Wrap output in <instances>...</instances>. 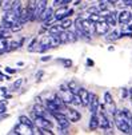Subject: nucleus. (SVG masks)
<instances>
[{
    "mask_svg": "<svg viewBox=\"0 0 132 135\" xmlns=\"http://www.w3.org/2000/svg\"><path fill=\"white\" fill-rule=\"evenodd\" d=\"M19 122L23 123V124H26V126H29V127H35L33 120H31L27 115H20V117H19Z\"/></svg>",
    "mask_w": 132,
    "mask_h": 135,
    "instance_id": "nucleus-19",
    "label": "nucleus"
},
{
    "mask_svg": "<svg viewBox=\"0 0 132 135\" xmlns=\"http://www.w3.org/2000/svg\"><path fill=\"white\" fill-rule=\"evenodd\" d=\"M71 104H72V106H82V100H80V96L78 95V92H73Z\"/></svg>",
    "mask_w": 132,
    "mask_h": 135,
    "instance_id": "nucleus-23",
    "label": "nucleus"
},
{
    "mask_svg": "<svg viewBox=\"0 0 132 135\" xmlns=\"http://www.w3.org/2000/svg\"><path fill=\"white\" fill-rule=\"evenodd\" d=\"M59 62H60V63H63V66H64L65 68L72 67V60H71V59H60Z\"/></svg>",
    "mask_w": 132,
    "mask_h": 135,
    "instance_id": "nucleus-29",
    "label": "nucleus"
},
{
    "mask_svg": "<svg viewBox=\"0 0 132 135\" xmlns=\"http://www.w3.org/2000/svg\"><path fill=\"white\" fill-rule=\"evenodd\" d=\"M24 43V39L22 40H11L8 42V48H7V52H12V51H16L17 48H20V46Z\"/></svg>",
    "mask_w": 132,
    "mask_h": 135,
    "instance_id": "nucleus-14",
    "label": "nucleus"
},
{
    "mask_svg": "<svg viewBox=\"0 0 132 135\" xmlns=\"http://www.w3.org/2000/svg\"><path fill=\"white\" fill-rule=\"evenodd\" d=\"M131 13L132 12H129L127 9L120 11L118 13V23H120V24H128L131 22Z\"/></svg>",
    "mask_w": 132,
    "mask_h": 135,
    "instance_id": "nucleus-11",
    "label": "nucleus"
},
{
    "mask_svg": "<svg viewBox=\"0 0 132 135\" xmlns=\"http://www.w3.org/2000/svg\"><path fill=\"white\" fill-rule=\"evenodd\" d=\"M7 110V100H0V114H4Z\"/></svg>",
    "mask_w": 132,
    "mask_h": 135,
    "instance_id": "nucleus-30",
    "label": "nucleus"
},
{
    "mask_svg": "<svg viewBox=\"0 0 132 135\" xmlns=\"http://www.w3.org/2000/svg\"><path fill=\"white\" fill-rule=\"evenodd\" d=\"M36 0H29L28 2V6L26 8L27 13H28V19L29 22H35V11H36Z\"/></svg>",
    "mask_w": 132,
    "mask_h": 135,
    "instance_id": "nucleus-12",
    "label": "nucleus"
},
{
    "mask_svg": "<svg viewBox=\"0 0 132 135\" xmlns=\"http://www.w3.org/2000/svg\"><path fill=\"white\" fill-rule=\"evenodd\" d=\"M121 96H123V99H127V98H128V96H129L128 88H123V90H121Z\"/></svg>",
    "mask_w": 132,
    "mask_h": 135,
    "instance_id": "nucleus-31",
    "label": "nucleus"
},
{
    "mask_svg": "<svg viewBox=\"0 0 132 135\" xmlns=\"http://www.w3.org/2000/svg\"><path fill=\"white\" fill-rule=\"evenodd\" d=\"M65 35H67L68 43H75V42L79 39V36H78L76 32H72V31H68V30H65Z\"/></svg>",
    "mask_w": 132,
    "mask_h": 135,
    "instance_id": "nucleus-18",
    "label": "nucleus"
},
{
    "mask_svg": "<svg viewBox=\"0 0 132 135\" xmlns=\"http://www.w3.org/2000/svg\"><path fill=\"white\" fill-rule=\"evenodd\" d=\"M82 24H83L84 31H85L89 36L95 35V23H93L92 20H89V19H82Z\"/></svg>",
    "mask_w": 132,
    "mask_h": 135,
    "instance_id": "nucleus-10",
    "label": "nucleus"
},
{
    "mask_svg": "<svg viewBox=\"0 0 132 135\" xmlns=\"http://www.w3.org/2000/svg\"><path fill=\"white\" fill-rule=\"evenodd\" d=\"M99 127V120H98V114L96 112H92L91 115V119H89V130L95 131Z\"/></svg>",
    "mask_w": 132,
    "mask_h": 135,
    "instance_id": "nucleus-15",
    "label": "nucleus"
},
{
    "mask_svg": "<svg viewBox=\"0 0 132 135\" xmlns=\"http://www.w3.org/2000/svg\"><path fill=\"white\" fill-rule=\"evenodd\" d=\"M33 124L35 127H45V128H51L52 127V122L44 117H37V115H35V120H33Z\"/></svg>",
    "mask_w": 132,
    "mask_h": 135,
    "instance_id": "nucleus-6",
    "label": "nucleus"
},
{
    "mask_svg": "<svg viewBox=\"0 0 132 135\" xmlns=\"http://www.w3.org/2000/svg\"><path fill=\"white\" fill-rule=\"evenodd\" d=\"M109 32V26L105 20H100L95 23V35H107Z\"/></svg>",
    "mask_w": 132,
    "mask_h": 135,
    "instance_id": "nucleus-4",
    "label": "nucleus"
},
{
    "mask_svg": "<svg viewBox=\"0 0 132 135\" xmlns=\"http://www.w3.org/2000/svg\"><path fill=\"white\" fill-rule=\"evenodd\" d=\"M80 3V0H75V4H79Z\"/></svg>",
    "mask_w": 132,
    "mask_h": 135,
    "instance_id": "nucleus-43",
    "label": "nucleus"
},
{
    "mask_svg": "<svg viewBox=\"0 0 132 135\" xmlns=\"http://www.w3.org/2000/svg\"><path fill=\"white\" fill-rule=\"evenodd\" d=\"M65 13H67V9H65V7L63 6L62 8H59L58 11H56L53 15H55V17L58 19V20H60V19H63V17H67V16H65Z\"/></svg>",
    "mask_w": 132,
    "mask_h": 135,
    "instance_id": "nucleus-20",
    "label": "nucleus"
},
{
    "mask_svg": "<svg viewBox=\"0 0 132 135\" xmlns=\"http://www.w3.org/2000/svg\"><path fill=\"white\" fill-rule=\"evenodd\" d=\"M59 26L63 28V30H68L71 26H72V20L69 17H63L59 20Z\"/></svg>",
    "mask_w": 132,
    "mask_h": 135,
    "instance_id": "nucleus-17",
    "label": "nucleus"
},
{
    "mask_svg": "<svg viewBox=\"0 0 132 135\" xmlns=\"http://www.w3.org/2000/svg\"><path fill=\"white\" fill-rule=\"evenodd\" d=\"M78 95L80 96V100H82V106L84 107H88V103H89V91H87L85 88L83 87H79L76 90Z\"/></svg>",
    "mask_w": 132,
    "mask_h": 135,
    "instance_id": "nucleus-9",
    "label": "nucleus"
},
{
    "mask_svg": "<svg viewBox=\"0 0 132 135\" xmlns=\"http://www.w3.org/2000/svg\"><path fill=\"white\" fill-rule=\"evenodd\" d=\"M7 48H8V42L4 37H0V55H3L4 52H7Z\"/></svg>",
    "mask_w": 132,
    "mask_h": 135,
    "instance_id": "nucleus-21",
    "label": "nucleus"
},
{
    "mask_svg": "<svg viewBox=\"0 0 132 135\" xmlns=\"http://www.w3.org/2000/svg\"><path fill=\"white\" fill-rule=\"evenodd\" d=\"M22 84H23V79H17L13 84H12V91H16V90H19V88H20L22 87Z\"/></svg>",
    "mask_w": 132,
    "mask_h": 135,
    "instance_id": "nucleus-27",
    "label": "nucleus"
},
{
    "mask_svg": "<svg viewBox=\"0 0 132 135\" xmlns=\"http://www.w3.org/2000/svg\"><path fill=\"white\" fill-rule=\"evenodd\" d=\"M118 13L119 12H116V11H112V12H107L105 15H104V20L107 22V24L109 26V27H115L116 24H118Z\"/></svg>",
    "mask_w": 132,
    "mask_h": 135,
    "instance_id": "nucleus-8",
    "label": "nucleus"
},
{
    "mask_svg": "<svg viewBox=\"0 0 132 135\" xmlns=\"http://www.w3.org/2000/svg\"><path fill=\"white\" fill-rule=\"evenodd\" d=\"M87 64H88V66H93V62H92L91 59H87Z\"/></svg>",
    "mask_w": 132,
    "mask_h": 135,
    "instance_id": "nucleus-37",
    "label": "nucleus"
},
{
    "mask_svg": "<svg viewBox=\"0 0 132 135\" xmlns=\"http://www.w3.org/2000/svg\"><path fill=\"white\" fill-rule=\"evenodd\" d=\"M100 11H99V8L98 7H91V8H88V13H99Z\"/></svg>",
    "mask_w": 132,
    "mask_h": 135,
    "instance_id": "nucleus-32",
    "label": "nucleus"
},
{
    "mask_svg": "<svg viewBox=\"0 0 132 135\" xmlns=\"http://www.w3.org/2000/svg\"><path fill=\"white\" fill-rule=\"evenodd\" d=\"M11 4H12V0H2V9L4 11L11 9Z\"/></svg>",
    "mask_w": 132,
    "mask_h": 135,
    "instance_id": "nucleus-25",
    "label": "nucleus"
},
{
    "mask_svg": "<svg viewBox=\"0 0 132 135\" xmlns=\"http://www.w3.org/2000/svg\"><path fill=\"white\" fill-rule=\"evenodd\" d=\"M107 39H108V40H116V39H119V32H118V31L111 32V33L107 36Z\"/></svg>",
    "mask_w": 132,
    "mask_h": 135,
    "instance_id": "nucleus-28",
    "label": "nucleus"
},
{
    "mask_svg": "<svg viewBox=\"0 0 132 135\" xmlns=\"http://www.w3.org/2000/svg\"><path fill=\"white\" fill-rule=\"evenodd\" d=\"M3 79H4V76H3V75H2V74H0V82H2V80H3Z\"/></svg>",
    "mask_w": 132,
    "mask_h": 135,
    "instance_id": "nucleus-40",
    "label": "nucleus"
},
{
    "mask_svg": "<svg viewBox=\"0 0 132 135\" xmlns=\"http://www.w3.org/2000/svg\"><path fill=\"white\" fill-rule=\"evenodd\" d=\"M6 71H7L8 74H15V72H16V70H13V68H9V67H7V68H6Z\"/></svg>",
    "mask_w": 132,
    "mask_h": 135,
    "instance_id": "nucleus-34",
    "label": "nucleus"
},
{
    "mask_svg": "<svg viewBox=\"0 0 132 135\" xmlns=\"http://www.w3.org/2000/svg\"><path fill=\"white\" fill-rule=\"evenodd\" d=\"M0 37H4V39H8V37H11V30L4 28V27L0 26Z\"/></svg>",
    "mask_w": 132,
    "mask_h": 135,
    "instance_id": "nucleus-22",
    "label": "nucleus"
},
{
    "mask_svg": "<svg viewBox=\"0 0 132 135\" xmlns=\"http://www.w3.org/2000/svg\"><path fill=\"white\" fill-rule=\"evenodd\" d=\"M51 16H53V9L51 8V7H47L45 9H44V12L40 15V17L37 19V20H40V22H44V20H47V19H49Z\"/></svg>",
    "mask_w": 132,
    "mask_h": 135,
    "instance_id": "nucleus-16",
    "label": "nucleus"
},
{
    "mask_svg": "<svg viewBox=\"0 0 132 135\" xmlns=\"http://www.w3.org/2000/svg\"><path fill=\"white\" fill-rule=\"evenodd\" d=\"M51 60V56H42V62H48Z\"/></svg>",
    "mask_w": 132,
    "mask_h": 135,
    "instance_id": "nucleus-35",
    "label": "nucleus"
},
{
    "mask_svg": "<svg viewBox=\"0 0 132 135\" xmlns=\"http://www.w3.org/2000/svg\"><path fill=\"white\" fill-rule=\"evenodd\" d=\"M47 3L48 0H39V2L36 3V11H35V20L40 17V15L44 12V9L47 8Z\"/></svg>",
    "mask_w": 132,
    "mask_h": 135,
    "instance_id": "nucleus-13",
    "label": "nucleus"
},
{
    "mask_svg": "<svg viewBox=\"0 0 132 135\" xmlns=\"http://www.w3.org/2000/svg\"><path fill=\"white\" fill-rule=\"evenodd\" d=\"M52 117L56 119L59 127H62V128H68V126H69L71 122L68 120V118L65 117L64 112H55V114H52Z\"/></svg>",
    "mask_w": 132,
    "mask_h": 135,
    "instance_id": "nucleus-3",
    "label": "nucleus"
},
{
    "mask_svg": "<svg viewBox=\"0 0 132 135\" xmlns=\"http://www.w3.org/2000/svg\"><path fill=\"white\" fill-rule=\"evenodd\" d=\"M128 92H129V98H131V102H132V87L128 90Z\"/></svg>",
    "mask_w": 132,
    "mask_h": 135,
    "instance_id": "nucleus-38",
    "label": "nucleus"
},
{
    "mask_svg": "<svg viewBox=\"0 0 132 135\" xmlns=\"http://www.w3.org/2000/svg\"><path fill=\"white\" fill-rule=\"evenodd\" d=\"M128 30H129V31H132V24H129V26H128Z\"/></svg>",
    "mask_w": 132,
    "mask_h": 135,
    "instance_id": "nucleus-41",
    "label": "nucleus"
},
{
    "mask_svg": "<svg viewBox=\"0 0 132 135\" xmlns=\"http://www.w3.org/2000/svg\"><path fill=\"white\" fill-rule=\"evenodd\" d=\"M39 44V42H37V39H33L29 44H28V51L32 52V51H36V46Z\"/></svg>",
    "mask_w": 132,
    "mask_h": 135,
    "instance_id": "nucleus-26",
    "label": "nucleus"
},
{
    "mask_svg": "<svg viewBox=\"0 0 132 135\" xmlns=\"http://www.w3.org/2000/svg\"><path fill=\"white\" fill-rule=\"evenodd\" d=\"M37 130V132H39V134H47V135H53V131L51 130V128H45V127H37L36 128Z\"/></svg>",
    "mask_w": 132,
    "mask_h": 135,
    "instance_id": "nucleus-24",
    "label": "nucleus"
},
{
    "mask_svg": "<svg viewBox=\"0 0 132 135\" xmlns=\"http://www.w3.org/2000/svg\"><path fill=\"white\" fill-rule=\"evenodd\" d=\"M129 134H132V123H131V127H129Z\"/></svg>",
    "mask_w": 132,
    "mask_h": 135,
    "instance_id": "nucleus-42",
    "label": "nucleus"
},
{
    "mask_svg": "<svg viewBox=\"0 0 132 135\" xmlns=\"http://www.w3.org/2000/svg\"><path fill=\"white\" fill-rule=\"evenodd\" d=\"M99 104H100V103H99L98 95L89 92V103H88V108H89L91 114H92V112H98V110H99Z\"/></svg>",
    "mask_w": 132,
    "mask_h": 135,
    "instance_id": "nucleus-5",
    "label": "nucleus"
},
{
    "mask_svg": "<svg viewBox=\"0 0 132 135\" xmlns=\"http://www.w3.org/2000/svg\"><path fill=\"white\" fill-rule=\"evenodd\" d=\"M64 114H65V117L68 118V120L72 122V123H76V122H79V120L82 119V114H80L78 110L71 108V107H65Z\"/></svg>",
    "mask_w": 132,
    "mask_h": 135,
    "instance_id": "nucleus-1",
    "label": "nucleus"
},
{
    "mask_svg": "<svg viewBox=\"0 0 132 135\" xmlns=\"http://www.w3.org/2000/svg\"><path fill=\"white\" fill-rule=\"evenodd\" d=\"M104 108H107V112H109L111 115H114L115 111H116V104H115V102L112 99L109 92L104 94Z\"/></svg>",
    "mask_w": 132,
    "mask_h": 135,
    "instance_id": "nucleus-2",
    "label": "nucleus"
},
{
    "mask_svg": "<svg viewBox=\"0 0 132 135\" xmlns=\"http://www.w3.org/2000/svg\"><path fill=\"white\" fill-rule=\"evenodd\" d=\"M32 130H33V127L26 126V124H23V123L19 122V124L15 126V128L11 131V134H35Z\"/></svg>",
    "mask_w": 132,
    "mask_h": 135,
    "instance_id": "nucleus-7",
    "label": "nucleus"
},
{
    "mask_svg": "<svg viewBox=\"0 0 132 135\" xmlns=\"http://www.w3.org/2000/svg\"><path fill=\"white\" fill-rule=\"evenodd\" d=\"M118 2H119V0H108V3H109V4H116Z\"/></svg>",
    "mask_w": 132,
    "mask_h": 135,
    "instance_id": "nucleus-36",
    "label": "nucleus"
},
{
    "mask_svg": "<svg viewBox=\"0 0 132 135\" xmlns=\"http://www.w3.org/2000/svg\"><path fill=\"white\" fill-rule=\"evenodd\" d=\"M43 74H44L43 71H39V72L36 74V78H37V80H40V78H42V76H43Z\"/></svg>",
    "mask_w": 132,
    "mask_h": 135,
    "instance_id": "nucleus-33",
    "label": "nucleus"
},
{
    "mask_svg": "<svg viewBox=\"0 0 132 135\" xmlns=\"http://www.w3.org/2000/svg\"><path fill=\"white\" fill-rule=\"evenodd\" d=\"M7 88H8V87H2V92L6 94V92H7Z\"/></svg>",
    "mask_w": 132,
    "mask_h": 135,
    "instance_id": "nucleus-39",
    "label": "nucleus"
}]
</instances>
